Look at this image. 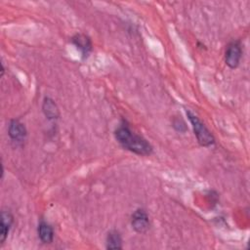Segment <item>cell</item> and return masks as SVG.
<instances>
[{
    "label": "cell",
    "instance_id": "obj_2",
    "mask_svg": "<svg viewBox=\"0 0 250 250\" xmlns=\"http://www.w3.org/2000/svg\"><path fill=\"white\" fill-rule=\"evenodd\" d=\"M187 115L191 123L194 135L197 139V142L202 146H210L215 144V138L204 125V123L191 111L187 110Z\"/></svg>",
    "mask_w": 250,
    "mask_h": 250
},
{
    "label": "cell",
    "instance_id": "obj_6",
    "mask_svg": "<svg viewBox=\"0 0 250 250\" xmlns=\"http://www.w3.org/2000/svg\"><path fill=\"white\" fill-rule=\"evenodd\" d=\"M72 44L81 52L82 58L85 59L89 56L92 51V41L89 36L83 33H77L71 38Z\"/></svg>",
    "mask_w": 250,
    "mask_h": 250
},
{
    "label": "cell",
    "instance_id": "obj_4",
    "mask_svg": "<svg viewBox=\"0 0 250 250\" xmlns=\"http://www.w3.org/2000/svg\"><path fill=\"white\" fill-rule=\"evenodd\" d=\"M131 225L135 231L139 233H146L150 227L147 213L144 209H137L131 216Z\"/></svg>",
    "mask_w": 250,
    "mask_h": 250
},
{
    "label": "cell",
    "instance_id": "obj_5",
    "mask_svg": "<svg viewBox=\"0 0 250 250\" xmlns=\"http://www.w3.org/2000/svg\"><path fill=\"white\" fill-rule=\"evenodd\" d=\"M8 135L12 141L16 143H22L24 142L27 131L23 123H21L18 119H12L8 126Z\"/></svg>",
    "mask_w": 250,
    "mask_h": 250
},
{
    "label": "cell",
    "instance_id": "obj_10",
    "mask_svg": "<svg viewBox=\"0 0 250 250\" xmlns=\"http://www.w3.org/2000/svg\"><path fill=\"white\" fill-rule=\"evenodd\" d=\"M106 249H121L122 248V237L116 229L110 230L106 235L105 240Z\"/></svg>",
    "mask_w": 250,
    "mask_h": 250
},
{
    "label": "cell",
    "instance_id": "obj_7",
    "mask_svg": "<svg viewBox=\"0 0 250 250\" xmlns=\"http://www.w3.org/2000/svg\"><path fill=\"white\" fill-rule=\"evenodd\" d=\"M14 222V217L12 213L8 210H2L1 211V230H0V243L1 245L4 244L6 238L8 237V234L10 232V229L12 228Z\"/></svg>",
    "mask_w": 250,
    "mask_h": 250
},
{
    "label": "cell",
    "instance_id": "obj_1",
    "mask_svg": "<svg viewBox=\"0 0 250 250\" xmlns=\"http://www.w3.org/2000/svg\"><path fill=\"white\" fill-rule=\"evenodd\" d=\"M117 143L125 149L139 155H149L152 153L151 145L142 136L134 133L125 121H122L114 131Z\"/></svg>",
    "mask_w": 250,
    "mask_h": 250
},
{
    "label": "cell",
    "instance_id": "obj_3",
    "mask_svg": "<svg viewBox=\"0 0 250 250\" xmlns=\"http://www.w3.org/2000/svg\"><path fill=\"white\" fill-rule=\"evenodd\" d=\"M242 57V48L239 41L230 42L225 53V62L229 68H236Z\"/></svg>",
    "mask_w": 250,
    "mask_h": 250
},
{
    "label": "cell",
    "instance_id": "obj_8",
    "mask_svg": "<svg viewBox=\"0 0 250 250\" xmlns=\"http://www.w3.org/2000/svg\"><path fill=\"white\" fill-rule=\"evenodd\" d=\"M42 110L48 119L55 120V119H58L60 116L59 107L57 106L55 101L49 97L44 98L43 104H42Z\"/></svg>",
    "mask_w": 250,
    "mask_h": 250
},
{
    "label": "cell",
    "instance_id": "obj_9",
    "mask_svg": "<svg viewBox=\"0 0 250 250\" xmlns=\"http://www.w3.org/2000/svg\"><path fill=\"white\" fill-rule=\"evenodd\" d=\"M37 232H38V237L41 240V242H43L45 244H49V243L53 242V239H54V229L45 221H41L38 224Z\"/></svg>",
    "mask_w": 250,
    "mask_h": 250
}]
</instances>
